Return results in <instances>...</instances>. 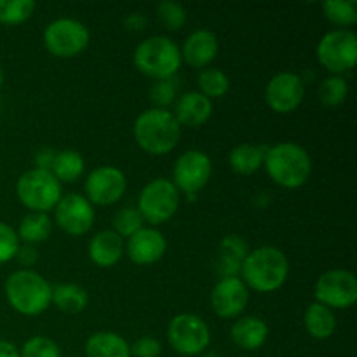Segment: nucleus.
<instances>
[{
	"label": "nucleus",
	"instance_id": "1",
	"mask_svg": "<svg viewBox=\"0 0 357 357\" xmlns=\"http://www.w3.org/2000/svg\"><path fill=\"white\" fill-rule=\"evenodd\" d=\"M288 275V257L274 246H261L250 251L241 268V279L246 288L258 293L278 291L284 286Z\"/></svg>",
	"mask_w": 357,
	"mask_h": 357
},
{
	"label": "nucleus",
	"instance_id": "2",
	"mask_svg": "<svg viewBox=\"0 0 357 357\" xmlns=\"http://www.w3.org/2000/svg\"><path fill=\"white\" fill-rule=\"evenodd\" d=\"M132 135L143 152L150 155H166L173 152L181 138V126L173 112L149 108L136 117Z\"/></svg>",
	"mask_w": 357,
	"mask_h": 357
},
{
	"label": "nucleus",
	"instance_id": "3",
	"mask_svg": "<svg viewBox=\"0 0 357 357\" xmlns=\"http://www.w3.org/2000/svg\"><path fill=\"white\" fill-rule=\"evenodd\" d=\"M264 166L275 185L288 190L303 187L312 173L309 152L296 143H278L265 152Z\"/></svg>",
	"mask_w": 357,
	"mask_h": 357
},
{
	"label": "nucleus",
	"instance_id": "4",
	"mask_svg": "<svg viewBox=\"0 0 357 357\" xmlns=\"http://www.w3.org/2000/svg\"><path fill=\"white\" fill-rule=\"evenodd\" d=\"M6 296L16 312L23 316H38L51 305L52 288L38 272L21 268L7 278Z\"/></svg>",
	"mask_w": 357,
	"mask_h": 357
},
{
	"label": "nucleus",
	"instance_id": "5",
	"mask_svg": "<svg viewBox=\"0 0 357 357\" xmlns=\"http://www.w3.org/2000/svg\"><path fill=\"white\" fill-rule=\"evenodd\" d=\"M132 59H135V66L143 75L155 80L173 79L183 63L176 42L162 35H153L139 42L138 47L135 49Z\"/></svg>",
	"mask_w": 357,
	"mask_h": 357
},
{
	"label": "nucleus",
	"instance_id": "6",
	"mask_svg": "<svg viewBox=\"0 0 357 357\" xmlns=\"http://www.w3.org/2000/svg\"><path fill=\"white\" fill-rule=\"evenodd\" d=\"M16 195L30 213H49L63 197V187L51 171L28 169L17 178Z\"/></svg>",
	"mask_w": 357,
	"mask_h": 357
},
{
	"label": "nucleus",
	"instance_id": "7",
	"mask_svg": "<svg viewBox=\"0 0 357 357\" xmlns=\"http://www.w3.org/2000/svg\"><path fill=\"white\" fill-rule=\"evenodd\" d=\"M180 208V192L167 178H155L143 187L138 197V211L143 220L160 225L173 218Z\"/></svg>",
	"mask_w": 357,
	"mask_h": 357
},
{
	"label": "nucleus",
	"instance_id": "8",
	"mask_svg": "<svg viewBox=\"0 0 357 357\" xmlns=\"http://www.w3.org/2000/svg\"><path fill=\"white\" fill-rule=\"evenodd\" d=\"M91 33L84 23L72 17H59L45 26L44 45L52 56L70 59L86 51Z\"/></svg>",
	"mask_w": 357,
	"mask_h": 357
},
{
	"label": "nucleus",
	"instance_id": "9",
	"mask_svg": "<svg viewBox=\"0 0 357 357\" xmlns=\"http://www.w3.org/2000/svg\"><path fill=\"white\" fill-rule=\"evenodd\" d=\"M321 65L333 75H342L356 66L357 37L351 30H333L323 35L316 49Z\"/></svg>",
	"mask_w": 357,
	"mask_h": 357
},
{
	"label": "nucleus",
	"instance_id": "10",
	"mask_svg": "<svg viewBox=\"0 0 357 357\" xmlns=\"http://www.w3.org/2000/svg\"><path fill=\"white\" fill-rule=\"evenodd\" d=\"M167 342L181 356H199L211 342L209 326L195 314H178L167 326Z\"/></svg>",
	"mask_w": 357,
	"mask_h": 357
},
{
	"label": "nucleus",
	"instance_id": "11",
	"mask_svg": "<svg viewBox=\"0 0 357 357\" xmlns=\"http://www.w3.org/2000/svg\"><path fill=\"white\" fill-rule=\"evenodd\" d=\"M316 302L328 309H351L357 302V279L344 268L328 271L317 279L314 288Z\"/></svg>",
	"mask_w": 357,
	"mask_h": 357
},
{
	"label": "nucleus",
	"instance_id": "12",
	"mask_svg": "<svg viewBox=\"0 0 357 357\" xmlns=\"http://www.w3.org/2000/svg\"><path fill=\"white\" fill-rule=\"evenodd\" d=\"M213 174V162L202 150H188L181 153L173 167V185L178 192L188 197L201 192L209 183Z\"/></svg>",
	"mask_w": 357,
	"mask_h": 357
},
{
	"label": "nucleus",
	"instance_id": "13",
	"mask_svg": "<svg viewBox=\"0 0 357 357\" xmlns=\"http://www.w3.org/2000/svg\"><path fill=\"white\" fill-rule=\"evenodd\" d=\"M305 96V84L293 72H281L268 80L265 87V101L268 108L279 115L295 112Z\"/></svg>",
	"mask_w": 357,
	"mask_h": 357
},
{
	"label": "nucleus",
	"instance_id": "14",
	"mask_svg": "<svg viewBox=\"0 0 357 357\" xmlns=\"http://www.w3.org/2000/svg\"><path fill=\"white\" fill-rule=\"evenodd\" d=\"M94 218L93 204L79 194L65 195L54 208V222L63 232L73 237L86 236L93 229Z\"/></svg>",
	"mask_w": 357,
	"mask_h": 357
},
{
	"label": "nucleus",
	"instance_id": "15",
	"mask_svg": "<svg viewBox=\"0 0 357 357\" xmlns=\"http://www.w3.org/2000/svg\"><path fill=\"white\" fill-rule=\"evenodd\" d=\"M86 199L91 204L112 206L122 199L128 188L126 174L115 166H100L86 180Z\"/></svg>",
	"mask_w": 357,
	"mask_h": 357
},
{
	"label": "nucleus",
	"instance_id": "16",
	"mask_svg": "<svg viewBox=\"0 0 357 357\" xmlns=\"http://www.w3.org/2000/svg\"><path fill=\"white\" fill-rule=\"evenodd\" d=\"M250 302V289L241 278H222L211 291L213 312L223 319L239 317Z\"/></svg>",
	"mask_w": 357,
	"mask_h": 357
},
{
	"label": "nucleus",
	"instance_id": "17",
	"mask_svg": "<svg viewBox=\"0 0 357 357\" xmlns=\"http://www.w3.org/2000/svg\"><path fill=\"white\" fill-rule=\"evenodd\" d=\"M166 250L167 243L162 232H159L157 229H146V227L129 237L128 244H126L129 260L142 267L157 264L166 255Z\"/></svg>",
	"mask_w": 357,
	"mask_h": 357
},
{
	"label": "nucleus",
	"instance_id": "18",
	"mask_svg": "<svg viewBox=\"0 0 357 357\" xmlns=\"http://www.w3.org/2000/svg\"><path fill=\"white\" fill-rule=\"evenodd\" d=\"M218 37L209 30H195L185 40L181 49V61L194 68H206L218 56Z\"/></svg>",
	"mask_w": 357,
	"mask_h": 357
},
{
	"label": "nucleus",
	"instance_id": "19",
	"mask_svg": "<svg viewBox=\"0 0 357 357\" xmlns=\"http://www.w3.org/2000/svg\"><path fill=\"white\" fill-rule=\"evenodd\" d=\"M213 114V103L209 98L201 94L199 91H190L178 98L174 105V119L180 126L187 128H199L206 124Z\"/></svg>",
	"mask_w": 357,
	"mask_h": 357
},
{
	"label": "nucleus",
	"instance_id": "20",
	"mask_svg": "<svg viewBox=\"0 0 357 357\" xmlns=\"http://www.w3.org/2000/svg\"><path fill=\"white\" fill-rule=\"evenodd\" d=\"M89 258L100 268H110L121 261L126 246L124 239L114 230H101L89 241Z\"/></svg>",
	"mask_w": 357,
	"mask_h": 357
},
{
	"label": "nucleus",
	"instance_id": "21",
	"mask_svg": "<svg viewBox=\"0 0 357 357\" xmlns=\"http://www.w3.org/2000/svg\"><path fill=\"white\" fill-rule=\"evenodd\" d=\"M230 338L243 351H258L268 338V326L264 319L255 316L239 317L232 324Z\"/></svg>",
	"mask_w": 357,
	"mask_h": 357
},
{
	"label": "nucleus",
	"instance_id": "22",
	"mask_svg": "<svg viewBox=\"0 0 357 357\" xmlns=\"http://www.w3.org/2000/svg\"><path fill=\"white\" fill-rule=\"evenodd\" d=\"M248 253V244L239 236L223 237L218 246V272L222 278H239Z\"/></svg>",
	"mask_w": 357,
	"mask_h": 357
},
{
	"label": "nucleus",
	"instance_id": "23",
	"mask_svg": "<svg viewBox=\"0 0 357 357\" xmlns=\"http://www.w3.org/2000/svg\"><path fill=\"white\" fill-rule=\"evenodd\" d=\"M87 357H131V347L114 331H98L86 342Z\"/></svg>",
	"mask_w": 357,
	"mask_h": 357
},
{
	"label": "nucleus",
	"instance_id": "24",
	"mask_svg": "<svg viewBox=\"0 0 357 357\" xmlns=\"http://www.w3.org/2000/svg\"><path fill=\"white\" fill-rule=\"evenodd\" d=\"M303 323H305L307 333L316 340H326L337 330V317H335L333 310L317 302L310 303L305 317H303Z\"/></svg>",
	"mask_w": 357,
	"mask_h": 357
},
{
	"label": "nucleus",
	"instance_id": "25",
	"mask_svg": "<svg viewBox=\"0 0 357 357\" xmlns=\"http://www.w3.org/2000/svg\"><path fill=\"white\" fill-rule=\"evenodd\" d=\"M265 152H267L265 146L243 143V145H237L236 149L230 152L229 164L230 167H232V171H236L237 174L250 176V174H255L261 166H264Z\"/></svg>",
	"mask_w": 357,
	"mask_h": 357
},
{
	"label": "nucleus",
	"instance_id": "26",
	"mask_svg": "<svg viewBox=\"0 0 357 357\" xmlns=\"http://www.w3.org/2000/svg\"><path fill=\"white\" fill-rule=\"evenodd\" d=\"M51 302L54 303L56 309L65 314H79L89 303V293L79 284H58L52 288Z\"/></svg>",
	"mask_w": 357,
	"mask_h": 357
},
{
	"label": "nucleus",
	"instance_id": "27",
	"mask_svg": "<svg viewBox=\"0 0 357 357\" xmlns=\"http://www.w3.org/2000/svg\"><path fill=\"white\" fill-rule=\"evenodd\" d=\"M86 169L84 157L75 150H61L54 153V159L51 164V173L54 174L59 183H73L82 176Z\"/></svg>",
	"mask_w": 357,
	"mask_h": 357
},
{
	"label": "nucleus",
	"instance_id": "28",
	"mask_svg": "<svg viewBox=\"0 0 357 357\" xmlns=\"http://www.w3.org/2000/svg\"><path fill=\"white\" fill-rule=\"evenodd\" d=\"M52 222L47 216V213H28L23 216L17 229V237L20 241L26 244H38L44 243L51 236Z\"/></svg>",
	"mask_w": 357,
	"mask_h": 357
},
{
	"label": "nucleus",
	"instance_id": "29",
	"mask_svg": "<svg viewBox=\"0 0 357 357\" xmlns=\"http://www.w3.org/2000/svg\"><path fill=\"white\" fill-rule=\"evenodd\" d=\"M323 13L328 21L342 26V30L357 23L356 0H326L323 3Z\"/></svg>",
	"mask_w": 357,
	"mask_h": 357
},
{
	"label": "nucleus",
	"instance_id": "30",
	"mask_svg": "<svg viewBox=\"0 0 357 357\" xmlns=\"http://www.w3.org/2000/svg\"><path fill=\"white\" fill-rule=\"evenodd\" d=\"M199 93L206 98H223L230 89V79L220 68H204L199 73Z\"/></svg>",
	"mask_w": 357,
	"mask_h": 357
},
{
	"label": "nucleus",
	"instance_id": "31",
	"mask_svg": "<svg viewBox=\"0 0 357 357\" xmlns=\"http://www.w3.org/2000/svg\"><path fill=\"white\" fill-rule=\"evenodd\" d=\"M33 10V0H0V23L16 26L30 20Z\"/></svg>",
	"mask_w": 357,
	"mask_h": 357
},
{
	"label": "nucleus",
	"instance_id": "32",
	"mask_svg": "<svg viewBox=\"0 0 357 357\" xmlns=\"http://www.w3.org/2000/svg\"><path fill=\"white\" fill-rule=\"evenodd\" d=\"M349 94V84L342 75H330L321 82L319 100L324 107H340Z\"/></svg>",
	"mask_w": 357,
	"mask_h": 357
},
{
	"label": "nucleus",
	"instance_id": "33",
	"mask_svg": "<svg viewBox=\"0 0 357 357\" xmlns=\"http://www.w3.org/2000/svg\"><path fill=\"white\" fill-rule=\"evenodd\" d=\"M157 17L167 30L176 31L181 30L187 23V10L181 3L173 2V0H164L157 6Z\"/></svg>",
	"mask_w": 357,
	"mask_h": 357
},
{
	"label": "nucleus",
	"instance_id": "34",
	"mask_svg": "<svg viewBox=\"0 0 357 357\" xmlns=\"http://www.w3.org/2000/svg\"><path fill=\"white\" fill-rule=\"evenodd\" d=\"M143 216L139 215V211L136 208H124L114 216V232L117 236H121L122 239L124 237L135 236L138 230L143 229Z\"/></svg>",
	"mask_w": 357,
	"mask_h": 357
},
{
	"label": "nucleus",
	"instance_id": "35",
	"mask_svg": "<svg viewBox=\"0 0 357 357\" xmlns=\"http://www.w3.org/2000/svg\"><path fill=\"white\" fill-rule=\"evenodd\" d=\"M20 357H61V351L51 338L33 337L24 342Z\"/></svg>",
	"mask_w": 357,
	"mask_h": 357
},
{
	"label": "nucleus",
	"instance_id": "36",
	"mask_svg": "<svg viewBox=\"0 0 357 357\" xmlns=\"http://www.w3.org/2000/svg\"><path fill=\"white\" fill-rule=\"evenodd\" d=\"M17 251H20V237L16 230L0 222V265L16 258Z\"/></svg>",
	"mask_w": 357,
	"mask_h": 357
},
{
	"label": "nucleus",
	"instance_id": "37",
	"mask_svg": "<svg viewBox=\"0 0 357 357\" xmlns=\"http://www.w3.org/2000/svg\"><path fill=\"white\" fill-rule=\"evenodd\" d=\"M174 96H176V86L173 79L157 80L150 89V100L155 105V108H162V110H167V107L174 101Z\"/></svg>",
	"mask_w": 357,
	"mask_h": 357
},
{
	"label": "nucleus",
	"instance_id": "38",
	"mask_svg": "<svg viewBox=\"0 0 357 357\" xmlns=\"http://www.w3.org/2000/svg\"><path fill=\"white\" fill-rule=\"evenodd\" d=\"M162 352V345L153 337H142L131 347V354L136 357H159Z\"/></svg>",
	"mask_w": 357,
	"mask_h": 357
},
{
	"label": "nucleus",
	"instance_id": "39",
	"mask_svg": "<svg viewBox=\"0 0 357 357\" xmlns=\"http://www.w3.org/2000/svg\"><path fill=\"white\" fill-rule=\"evenodd\" d=\"M124 24H126V28H128V30H136V31H139V30H143V28H145L146 17L143 16V14H139V13L129 14V16L126 17Z\"/></svg>",
	"mask_w": 357,
	"mask_h": 357
},
{
	"label": "nucleus",
	"instance_id": "40",
	"mask_svg": "<svg viewBox=\"0 0 357 357\" xmlns=\"http://www.w3.org/2000/svg\"><path fill=\"white\" fill-rule=\"evenodd\" d=\"M16 257L20 258L21 264L28 265V267H30V265L33 264L35 260H37V251H35L33 248H30V246H23V248L20 246V251H17Z\"/></svg>",
	"mask_w": 357,
	"mask_h": 357
},
{
	"label": "nucleus",
	"instance_id": "41",
	"mask_svg": "<svg viewBox=\"0 0 357 357\" xmlns=\"http://www.w3.org/2000/svg\"><path fill=\"white\" fill-rule=\"evenodd\" d=\"M0 357H20V351L10 342L0 340Z\"/></svg>",
	"mask_w": 357,
	"mask_h": 357
},
{
	"label": "nucleus",
	"instance_id": "42",
	"mask_svg": "<svg viewBox=\"0 0 357 357\" xmlns=\"http://www.w3.org/2000/svg\"><path fill=\"white\" fill-rule=\"evenodd\" d=\"M201 357H220V356L215 354V352H206V354H202Z\"/></svg>",
	"mask_w": 357,
	"mask_h": 357
},
{
	"label": "nucleus",
	"instance_id": "43",
	"mask_svg": "<svg viewBox=\"0 0 357 357\" xmlns=\"http://www.w3.org/2000/svg\"><path fill=\"white\" fill-rule=\"evenodd\" d=\"M2 82H3V73H2V68H0V87H2Z\"/></svg>",
	"mask_w": 357,
	"mask_h": 357
}]
</instances>
